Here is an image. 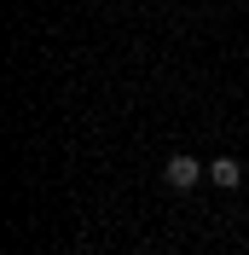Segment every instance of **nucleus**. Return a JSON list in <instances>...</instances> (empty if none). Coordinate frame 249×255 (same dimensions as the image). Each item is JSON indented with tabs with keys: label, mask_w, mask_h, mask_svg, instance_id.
I'll return each instance as SVG.
<instances>
[{
	"label": "nucleus",
	"mask_w": 249,
	"mask_h": 255,
	"mask_svg": "<svg viewBox=\"0 0 249 255\" xmlns=\"http://www.w3.org/2000/svg\"><path fill=\"white\" fill-rule=\"evenodd\" d=\"M162 180H168L174 191H197V180H209V168H203L191 151H174V157L162 162Z\"/></svg>",
	"instance_id": "nucleus-1"
},
{
	"label": "nucleus",
	"mask_w": 249,
	"mask_h": 255,
	"mask_svg": "<svg viewBox=\"0 0 249 255\" xmlns=\"http://www.w3.org/2000/svg\"><path fill=\"white\" fill-rule=\"evenodd\" d=\"M209 186H215V191H238V186H244V162H238V157H215V162H209Z\"/></svg>",
	"instance_id": "nucleus-2"
}]
</instances>
